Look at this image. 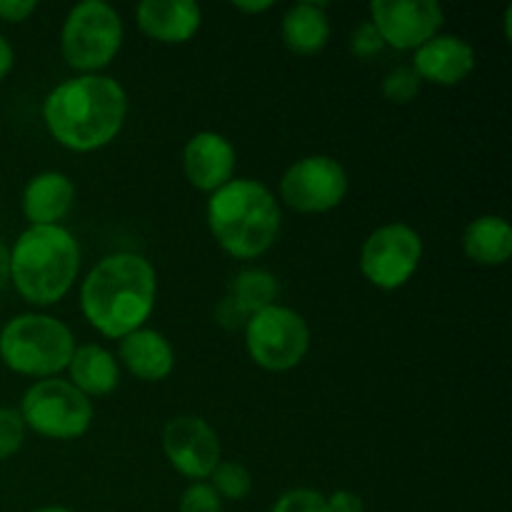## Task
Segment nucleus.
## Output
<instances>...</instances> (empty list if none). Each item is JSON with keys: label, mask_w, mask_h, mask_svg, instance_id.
I'll list each match as a JSON object with an SVG mask.
<instances>
[{"label": "nucleus", "mask_w": 512, "mask_h": 512, "mask_svg": "<svg viewBox=\"0 0 512 512\" xmlns=\"http://www.w3.org/2000/svg\"><path fill=\"white\" fill-rule=\"evenodd\" d=\"M128 115V93L108 75H78L48 93L43 120L53 140L75 153L113 143Z\"/></svg>", "instance_id": "1"}, {"label": "nucleus", "mask_w": 512, "mask_h": 512, "mask_svg": "<svg viewBox=\"0 0 512 512\" xmlns=\"http://www.w3.org/2000/svg\"><path fill=\"white\" fill-rule=\"evenodd\" d=\"M158 275L138 253H115L100 260L80 288L85 320L105 338L120 340L145 325L155 308Z\"/></svg>", "instance_id": "2"}, {"label": "nucleus", "mask_w": 512, "mask_h": 512, "mask_svg": "<svg viewBox=\"0 0 512 512\" xmlns=\"http://www.w3.org/2000/svg\"><path fill=\"white\" fill-rule=\"evenodd\" d=\"M280 205L263 183L250 178L230 180L208 200V225L228 255L260 258L280 233Z\"/></svg>", "instance_id": "3"}, {"label": "nucleus", "mask_w": 512, "mask_h": 512, "mask_svg": "<svg viewBox=\"0 0 512 512\" xmlns=\"http://www.w3.org/2000/svg\"><path fill=\"white\" fill-rule=\"evenodd\" d=\"M80 270V248L63 225H30L10 248V280L33 305H53L68 295Z\"/></svg>", "instance_id": "4"}, {"label": "nucleus", "mask_w": 512, "mask_h": 512, "mask_svg": "<svg viewBox=\"0 0 512 512\" xmlns=\"http://www.w3.org/2000/svg\"><path fill=\"white\" fill-rule=\"evenodd\" d=\"M75 348L68 325L50 315H18L0 333V358L20 375L50 378L68 368Z\"/></svg>", "instance_id": "5"}, {"label": "nucleus", "mask_w": 512, "mask_h": 512, "mask_svg": "<svg viewBox=\"0 0 512 512\" xmlns=\"http://www.w3.org/2000/svg\"><path fill=\"white\" fill-rule=\"evenodd\" d=\"M123 45V20L113 5L85 0L68 13L60 33V50L70 68L98 75L108 68Z\"/></svg>", "instance_id": "6"}, {"label": "nucleus", "mask_w": 512, "mask_h": 512, "mask_svg": "<svg viewBox=\"0 0 512 512\" xmlns=\"http://www.w3.org/2000/svg\"><path fill=\"white\" fill-rule=\"evenodd\" d=\"M245 348L255 365L270 373H285L303 363L310 348V328L300 313L285 305H270L250 315Z\"/></svg>", "instance_id": "7"}, {"label": "nucleus", "mask_w": 512, "mask_h": 512, "mask_svg": "<svg viewBox=\"0 0 512 512\" xmlns=\"http://www.w3.org/2000/svg\"><path fill=\"white\" fill-rule=\"evenodd\" d=\"M25 428L50 440H75L93 423V403L68 380L48 378L25 390L20 403Z\"/></svg>", "instance_id": "8"}, {"label": "nucleus", "mask_w": 512, "mask_h": 512, "mask_svg": "<svg viewBox=\"0 0 512 512\" xmlns=\"http://www.w3.org/2000/svg\"><path fill=\"white\" fill-rule=\"evenodd\" d=\"M423 260V240L405 223L380 225L360 250L365 280L380 290H398L408 283Z\"/></svg>", "instance_id": "9"}, {"label": "nucleus", "mask_w": 512, "mask_h": 512, "mask_svg": "<svg viewBox=\"0 0 512 512\" xmlns=\"http://www.w3.org/2000/svg\"><path fill=\"white\" fill-rule=\"evenodd\" d=\"M348 188V173L330 155L295 160L280 178V198L295 213H328L343 203Z\"/></svg>", "instance_id": "10"}, {"label": "nucleus", "mask_w": 512, "mask_h": 512, "mask_svg": "<svg viewBox=\"0 0 512 512\" xmlns=\"http://www.w3.org/2000/svg\"><path fill=\"white\" fill-rule=\"evenodd\" d=\"M370 15L383 43L395 50H418L438 35L445 20L435 0H375Z\"/></svg>", "instance_id": "11"}, {"label": "nucleus", "mask_w": 512, "mask_h": 512, "mask_svg": "<svg viewBox=\"0 0 512 512\" xmlns=\"http://www.w3.org/2000/svg\"><path fill=\"white\" fill-rule=\"evenodd\" d=\"M168 463L190 480H208L220 463V440L215 430L195 415H178L163 430Z\"/></svg>", "instance_id": "12"}, {"label": "nucleus", "mask_w": 512, "mask_h": 512, "mask_svg": "<svg viewBox=\"0 0 512 512\" xmlns=\"http://www.w3.org/2000/svg\"><path fill=\"white\" fill-rule=\"evenodd\" d=\"M183 170L190 185L213 195L233 180L235 148L225 135L203 130L193 135L183 150Z\"/></svg>", "instance_id": "13"}, {"label": "nucleus", "mask_w": 512, "mask_h": 512, "mask_svg": "<svg viewBox=\"0 0 512 512\" xmlns=\"http://www.w3.org/2000/svg\"><path fill=\"white\" fill-rule=\"evenodd\" d=\"M413 70L420 80L450 88L475 70V50L458 35H435L415 50Z\"/></svg>", "instance_id": "14"}, {"label": "nucleus", "mask_w": 512, "mask_h": 512, "mask_svg": "<svg viewBox=\"0 0 512 512\" xmlns=\"http://www.w3.org/2000/svg\"><path fill=\"white\" fill-rule=\"evenodd\" d=\"M138 28L158 43L178 45L195 38L203 10L193 0H143L135 10Z\"/></svg>", "instance_id": "15"}, {"label": "nucleus", "mask_w": 512, "mask_h": 512, "mask_svg": "<svg viewBox=\"0 0 512 512\" xmlns=\"http://www.w3.org/2000/svg\"><path fill=\"white\" fill-rule=\"evenodd\" d=\"M118 358L135 378L145 380V383L165 380L175 365L173 345L163 333L150 328H140L120 338Z\"/></svg>", "instance_id": "16"}, {"label": "nucleus", "mask_w": 512, "mask_h": 512, "mask_svg": "<svg viewBox=\"0 0 512 512\" xmlns=\"http://www.w3.org/2000/svg\"><path fill=\"white\" fill-rule=\"evenodd\" d=\"M75 203L73 180L58 170L40 173L25 185L23 213L30 225H60Z\"/></svg>", "instance_id": "17"}, {"label": "nucleus", "mask_w": 512, "mask_h": 512, "mask_svg": "<svg viewBox=\"0 0 512 512\" xmlns=\"http://www.w3.org/2000/svg\"><path fill=\"white\" fill-rule=\"evenodd\" d=\"M73 388H78L85 398H100L118 388L120 368L113 353H108L100 345H80L75 348L73 358L68 363Z\"/></svg>", "instance_id": "18"}, {"label": "nucleus", "mask_w": 512, "mask_h": 512, "mask_svg": "<svg viewBox=\"0 0 512 512\" xmlns=\"http://www.w3.org/2000/svg\"><path fill=\"white\" fill-rule=\"evenodd\" d=\"M330 18L325 3H295L283 18V43L295 55H315L328 45Z\"/></svg>", "instance_id": "19"}, {"label": "nucleus", "mask_w": 512, "mask_h": 512, "mask_svg": "<svg viewBox=\"0 0 512 512\" xmlns=\"http://www.w3.org/2000/svg\"><path fill=\"white\" fill-rule=\"evenodd\" d=\"M463 250L473 263L485 268L505 265L512 255V228L500 215H480L465 228Z\"/></svg>", "instance_id": "20"}, {"label": "nucleus", "mask_w": 512, "mask_h": 512, "mask_svg": "<svg viewBox=\"0 0 512 512\" xmlns=\"http://www.w3.org/2000/svg\"><path fill=\"white\" fill-rule=\"evenodd\" d=\"M280 293V285L275 275L265 273V270L250 268L235 275L233 285H230V298L245 310V313H260V310L275 305Z\"/></svg>", "instance_id": "21"}, {"label": "nucleus", "mask_w": 512, "mask_h": 512, "mask_svg": "<svg viewBox=\"0 0 512 512\" xmlns=\"http://www.w3.org/2000/svg\"><path fill=\"white\" fill-rule=\"evenodd\" d=\"M210 478H213L210 485L220 495V500H243L253 490V475L240 463H218Z\"/></svg>", "instance_id": "22"}, {"label": "nucleus", "mask_w": 512, "mask_h": 512, "mask_svg": "<svg viewBox=\"0 0 512 512\" xmlns=\"http://www.w3.org/2000/svg\"><path fill=\"white\" fill-rule=\"evenodd\" d=\"M420 85H423V80L415 75L413 68H395L393 73L385 75L383 95L390 100V103L405 105L410 103V100L418 98Z\"/></svg>", "instance_id": "23"}, {"label": "nucleus", "mask_w": 512, "mask_h": 512, "mask_svg": "<svg viewBox=\"0 0 512 512\" xmlns=\"http://www.w3.org/2000/svg\"><path fill=\"white\" fill-rule=\"evenodd\" d=\"M25 423L20 410L0 408V460H8L23 448Z\"/></svg>", "instance_id": "24"}, {"label": "nucleus", "mask_w": 512, "mask_h": 512, "mask_svg": "<svg viewBox=\"0 0 512 512\" xmlns=\"http://www.w3.org/2000/svg\"><path fill=\"white\" fill-rule=\"evenodd\" d=\"M270 512H330V508L323 493H318V490L298 488L280 495V500L273 505V510Z\"/></svg>", "instance_id": "25"}, {"label": "nucleus", "mask_w": 512, "mask_h": 512, "mask_svg": "<svg viewBox=\"0 0 512 512\" xmlns=\"http://www.w3.org/2000/svg\"><path fill=\"white\" fill-rule=\"evenodd\" d=\"M180 512H223V500L210 483H193L180 498Z\"/></svg>", "instance_id": "26"}, {"label": "nucleus", "mask_w": 512, "mask_h": 512, "mask_svg": "<svg viewBox=\"0 0 512 512\" xmlns=\"http://www.w3.org/2000/svg\"><path fill=\"white\" fill-rule=\"evenodd\" d=\"M383 48V38H380V33L375 30V25L370 23V20H363V23L353 30V35H350V50H353V55H358L360 60L373 58V55H378Z\"/></svg>", "instance_id": "27"}, {"label": "nucleus", "mask_w": 512, "mask_h": 512, "mask_svg": "<svg viewBox=\"0 0 512 512\" xmlns=\"http://www.w3.org/2000/svg\"><path fill=\"white\" fill-rule=\"evenodd\" d=\"M215 318H218V323L223 325L225 330H245L250 313H245V310L228 295V298L215 308Z\"/></svg>", "instance_id": "28"}, {"label": "nucleus", "mask_w": 512, "mask_h": 512, "mask_svg": "<svg viewBox=\"0 0 512 512\" xmlns=\"http://www.w3.org/2000/svg\"><path fill=\"white\" fill-rule=\"evenodd\" d=\"M38 3L33 0H0V20L5 23H23L28 15L35 13Z\"/></svg>", "instance_id": "29"}, {"label": "nucleus", "mask_w": 512, "mask_h": 512, "mask_svg": "<svg viewBox=\"0 0 512 512\" xmlns=\"http://www.w3.org/2000/svg\"><path fill=\"white\" fill-rule=\"evenodd\" d=\"M325 500H328L330 512H363V500H360V495L350 493V490H335Z\"/></svg>", "instance_id": "30"}, {"label": "nucleus", "mask_w": 512, "mask_h": 512, "mask_svg": "<svg viewBox=\"0 0 512 512\" xmlns=\"http://www.w3.org/2000/svg\"><path fill=\"white\" fill-rule=\"evenodd\" d=\"M13 63H15L13 48H10L8 40H5L3 35H0V80H3L5 75L10 73V70H13Z\"/></svg>", "instance_id": "31"}, {"label": "nucleus", "mask_w": 512, "mask_h": 512, "mask_svg": "<svg viewBox=\"0 0 512 512\" xmlns=\"http://www.w3.org/2000/svg\"><path fill=\"white\" fill-rule=\"evenodd\" d=\"M10 280V248L5 245V240L0 238V290L8 285Z\"/></svg>", "instance_id": "32"}, {"label": "nucleus", "mask_w": 512, "mask_h": 512, "mask_svg": "<svg viewBox=\"0 0 512 512\" xmlns=\"http://www.w3.org/2000/svg\"><path fill=\"white\" fill-rule=\"evenodd\" d=\"M235 8L243 10V13L258 15V13H265V10L273 8V0H260V3H245V0H238V3H235Z\"/></svg>", "instance_id": "33"}, {"label": "nucleus", "mask_w": 512, "mask_h": 512, "mask_svg": "<svg viewBox=\"0 0 512 512\" xmlns=\"http://www.w3.org/2000/svg\"><path fill=\"white\" fill-rule=\"evenodd\" d=\"M33 512H73V510H68V508H38Z\"/></svg>", "instance_id": "34"}]
</instances>
